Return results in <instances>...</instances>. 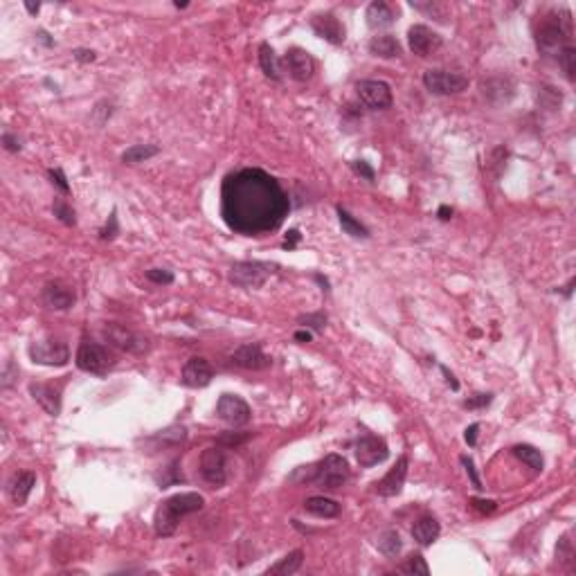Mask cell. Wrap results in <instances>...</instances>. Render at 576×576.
Instances as JSON below:
<instances>
[{"instance_id": "6da1fadb", "label": "cell", "mask_w": 576, "mask_h": 576, "mask_svg": "<svg viewBox=\"0 0 576 576\" xmlns=\"http://www.w3.org/2000/svg\"><path fill=\"white\" fill-rule=\"evenodd\" d=\"M290 201L281 185L262 169H239L221 187V216L230 230L246 236L268 234L288 216Z\"/></svg>"}, {"instance_id": "7a4b0ae2", "label": "cell", "mask_w": 576, "mask_h": 576, "mask_svg": "<svg viewBox=\"0 0 576 576\" xmlns=\"http://www.w3.org/2000/svg\"><path fill=\"white\" fill-rule=\"evenodd\" d=\"M203 504H205V500H203V495H199V493L171 495V498L164 500L160 507H158V511H155V518H153L155 534L160 536V538H169V536L176 534L180 518L201 511Z\"/></svg>"}, {"instance_id": "3957f363", "label": "cell", "mask_w": 576, "mask_h": 576, "mask_svg": "<svg viewBox=\"0 0 576 576\" xmlns=\"http://www.w3.org/2000/svg\"><path fill=\"white\" fill-rule=\"evenodd\" d=\"M349 475H351L349 462L342 455H327L320 464L306 468L304 482H315L320 488H325V491H338L349 479Z\"/></svg>"}, {"instance_id": "277c9868", "label": "cell", "mask_w": 576, "mask_h": 576, "mask_svg": "<svg viewBox=\"0 0 576 576\" xmlns=\"http://www.w3.org/2000/svg\"><path fill=\"white\" fill-rule=\"evenodd\" d=\"M75 360H77V367L82 369V372L97 374V376L108 374V369L115 365L113 353H110L106 347H101L97 342H90V340H84L82 345H79Z\"/></svg>"}, {"instance_id": "5b68a950", "label": "cell", "mask_w": 576, "mask_h": 576, "mask_svg": "<svg viewBox=\"0 0 576 576\" xmlns=\"http://www.w3.org/2000/svg\"><path fill=\"white\" fill-rule=\"evenodd\" d=\"M570 41V25H567V21L558 18L556 14H549L545 21L540 23V29L538 34H536V43H538V50L542 52H556L563 50L565 45Z\"/></svg>"}, {"instance_id": "8992f818", "label": "cell", "mask_w": 576, "mask_h": 576, "mask_svg": "<svg viewBox=\"0 0 576 576\" xmlns=\"http://www.w3.org/2000/svg\"><path fill=\"white\" fill-rule=\"evenodd\" d=\"M29 358L36 365H47V367H63L70 360V349L63 340L57 338H38L29 345Z\"/></svg>"}, {"instance_id": "52a82bcc", "label": "cell", "mask_w": 576, "mask_h": 576, "mask_svg": "<svg viewBox=\"0 0 576 576\" xmlns=\"http://www.w3.org/2000/svg\"><path fill=\"white\" fill-rule=\"evenodd\" d=\"M273 275V266L264 262H236L232 264L227 279L239 288H262Z\"/></svg>"}, {"instance_id": "ba28073f", "label": "cell", "mask_w": 576, "mask_h": 576, "mask_svg": "<svg viewBox=\"0 0 576 576\" xmlns=\"http://www.w3.org/2000/svg\"><path fill=\"white\" fill-rule=\"evenodd\" d=\"M101 336H104V340L115 347V349L126 351V353H145L149 351V338H145L142 334L133 329H126L122 325H115V322H110V325H104L101 329Z\"/></svg>"}, {"instance_id": "9c48e42d", "label": "cell", "mask_w": 576, "mask_h": 576, "mask_svg": "<svg viewBox=\"0 0 576 576\" xmlns=\"http://www.w3.org/2000/svg\"><path fill=\"white\" fill-rule=\"evenodd\" d=\"M201 475L212 488H221L227 482V455L223 448H205L201 455Z\"/></svg>"}, {"instance_id": "30bf717a", "label": "cell", "mask_w": 576, "mask_h": 576, "mask_svg": "<svg viewBox=\"0 0 576 576\" xmlns=\"http://www.w3.org/2000/svg\"><path fill=\"white\" fill-rule=\"evenodd\" d=\"M358 99L362 101V106L372 108V110H385L392 106V90L385 82L378 79H362L356 84Z\"/></svg>"}, {"instance_id": "8fae6325", "label": "cell", "mask_w": 576, "mask_h": 576, "mask_svg": "<svg viewBox=\"0 0 576 576\" xmlns=\"http://www.w3.org/2000/svg\"><path fill=\"white\" fill-rule=\"evenodd\" d=\"M423 86L432 95H455L466 88L468 79L457 73H446V70H425Z\"/></svg>"}, {"instance_id": "7c38bea8", "label": "cell", "mask_w": 576, "mask_h": 576, "mask_svg": "<svg viewBox=\"0 0 576 576\" xmlns=\"http://www.w3.org/2000/svg\"><path fill=\"white\" fill-rule=\"evenodd\" d=\"M216 416L230 425H246L252 419V410L236 394H223L216 403Z\"/></svg>"}, {"instance_id": "4fadbf2b", "label": "cell", "mask_w": 576, "mask_h": 576, "mask_svg": "<svg viewBox=\"0 0 576 576\" xmlns=\"http://www.w3.org/2000/svg\"><path fill=\"white\" fill-rule=\"evenodd\" d=\"M390 457V448L385 444V439L365 435L356 441V460L362 468H372L376 464H383Z\"/></svg>"}, {"instance_id": "5bb4252c", "label": "cell", "mask_w": 576, "mask_h": 576, "mask_svg": "<svg viewBox=\"0 0 576 576\" xmlns=\"http://www.w3.org/2000/svg\"><path fill=\"white\" fill-rule=\"evenodd\" d=\"M408 43L410 50H412L416 57H430L435 54L441 45H444V38H441L435 29L425 27V25H412L408 32Z\"/></svg>"}, {"instance_id": "9a60e30c", "label": "cell", "mask_w": 576, "mask_h": 576, "mask_svg": "<svg viewBox=\"0 0 576 576\" xmlns=\"http://www.w3.org/2000/svg\"><path fill=\"white\" fill-rule=\"evenodd\" d=\"M43 302L54 311H68L70 306H75L77 302V293L70 284L54 279L50 284H45L43 288Z\"/></svg>"}, {"instance_id": "2e32d148", "label": "cell", "mask_w": 576, "mask_h": 576, "mask_svg": "<svg viewBox=\"0 0 576 576\" xmlns=\"http://www.w3.org/2000/svg\"><path fill=\"white\" fill-rule=\"evenodd\" d=\"M212 376H214V369L203 356H192L183 367V385H187V388H208L212 383Z\"/></svg>"}, {"instance_id": "e0dca14e", "label": "cell", "mask_w": 576, "mask_h": 576, "mask_svg": "<svg viewBox=\"0 0 576 576\" xmlns=\"http://www.w3.org/2000/svg\"><path fill=\"white\" fill-rule=\"evenodd\" d=\"M230 360L236 367L241 369H252V372H259V369L271 367V358L266 356L264 349L259 345H241L230 353Z\"/></svg>"}, {"instance_id": "ac0fdd59", "label": "cell", "mask_w": 576, "mask_h": 576, "mask_svg": "<svg viewBox=\"0 0 576 576\" xmlns=\"http://www.w3.org/2000/svg\"><path fill=\"white\" fill-rule=\"evenodd\" d=\"M284 63H286L290 77L295 79V82H309L315 73V61L313 57L302 47H293V50L286 52V57H284Z\"/></svg>"}, {"instance_id": "d6986e66", "label": "cell", "mask_w": 576, "mask_h": 576, "mask_svg": "<svg viewBox=\"0 0 576 576\" xmlns=\"http://www.w3.org/2000/svg\"><path fill=\"white\" fill-rule=\"evenodd\" d=\"M311 27L315 34L329 43H334V45L345 43V27L334 14H315L311 18Z\"/></svg>"}, {"instance_id": "ffe728a7", "label": "cell", "mask_w": 576, "mask_h": 576, "mask_svg": "<svg viewBox=\"0 0 576 576\" xmlns=\"http://www.w3.org/2000/svg\"><path fill=\"white\" fill-rule=\"evenodd\" d=\"M405 477H408V457L403 455V457H399L397 466L376 484L378 495H383V498H394V495H399L403 491Z\"/></svg>"}, {"instance_id": "44dd1931", "label": "cell", "mask_w": 576, "mask_h": 576, "mask_svg": "<svg viewBox=\"0 0 576 576\" xmlns=\"http://www.w3.org/2000/svg\"><path fill=\"white\" fill-rule=\"evenodd\" d=\"M29 394L32 399L36 401L38 405L50 416H59L61 412V394L57 388H52V385H45V383H32L29 385Z\"/></svg>"}, {"instance_id": "7402d4cb", "label": "cell", "mask_w": 576, "mask_h": 576, "mask_svg": "<svg viewBox=\"0 0 576 576\" xmlns=\"http://www.w3.org/2000/svg\"><path fill=\"white\" fill-rule=\"evenodd\" d=\"M34 484H36V475H34L32 471H21V473H16V475L10 479V486H7L12 502L18 504V507H23V504L27 502V498H29V493H32V488H34Z\"/></svg>"}, {"instance_id": "603a6c76", "label": "cell", "mask_w": 576, "mask_h": 576, "mask_svg": "<svg viewBox=\"0 0 576 576\" xmlns=\"http://www.w3.org/2000/svg\"><path fill=\"white\" fill-rule=\"evenodd\" d=\"M367 25L372 29H383V27H390L394 21H397V10L385 3V0H374L372 5L367 7Z\"/></svg>"}, {"instance_id": "cb8c5ba5", "label": "cell", "mask_w": 576, "mask_h": 576, "mask_svg": "<svg viewBox=\"0 0 576 576\" xmlns=\"http://www.w3.org/2000/svg\"><path fill=\"white\" fill-rule=\"evenodd\" d=\"M439 534H441V525L437 523V518H432V516L419 518L412 527V538L419 542L421 547L432 545V542L439 538Z\"/></svg>"}, {"instance_id": "d4e9b609", "label": "cell", "mask_w": 576, "mask_h": 576, "mask_svg": "<svg viewBox=\"0 0 576 576\" xmlns=\"http://www.w3.org/2000/svg\"><path fill=\"white\" fill-rule=\"evenodd\" d=\"M304 511L315 518H336L340 514V504L331 498H325V495H315V498H309L304 502Z\"/></svg>"}, {"instance_id": "484cf974", "label": "cell", "mask_w": 576, "mask_h": 576, "mask_svg": "<svg viewBox=\"0 0 576 576\" xmlns=\"http://www.w3.org/2000/svg\"><path fill=\"white\" fill-rule=\"evenodd\" d=\"M369 52L378 59H394L401 54V43L392 34H381L369 41Z\"/></svg>"}, {"instance_id": "4316f807", "label": "cell", "mask_w": 576, "mask_h": 576, "mask_svg": "<svg viewBox=\"0 0 576 576\" xmlns=\"http://www.w3.org/2000/svg\"><path fill=\"white\" fill-rule=\"evenodd\" d=\"M259 66H262L264 75L268 79H273V82H279V79H281L279 59H277V54H275V50L268 43H262V47H259Z\"/></svg>"}, {"instance_id": "83f0119b", "label": "cell", "mask_w": 576, "mask_h": 576, "mask_svg": "<svg viewBox=\"0 0 576 576\" xmlns=\"http://www.w3.org/2000/svg\"><path fill=\"white\" fill-rule=\"evenodd\" d=\"M338 221H340V227H342L345 234L353 236V239H369V230H367V227L362 225L360 221L353 218L345 208H338Z\"/></svg>"}, {"instance_id": "f1b7e54d", "label": "cell", "mask_w": 576, "mask_h": 576, "mask_svg": "<svg viewBox=\"0 0 576 576\" xmlns=\"http://www.w3.org/2000/svg\"><path fill=\"white\" fill-rule=\"evenodd\" d=\"M376 545L388 558H397L401 554V549H403V540H401L399 531L388 529V531H383L381 536H378Z\"/></svg>"}, {"instance_id": "f546056e", "label": "cell", "mask_w": 576, "mask_h": 576, "mask_svg": "<svg viewBox=\"0 0 576 576\" xmlns=\"http://www.w3.org/2000/svg\"><path fill=\"white\" fill-rule=\"evenodd\" d=\"M158 153H160V149L153 147V145H133L122 153V162L124 164H138V162H145V160H149V158H153Z\"/></svg>"}, {"instance_id": "4dcf8cb0", "label": "cell", "mask_w": 576, "mask_h": 576, "mask_svg": "<svg viewBox=\"0 0 576 576\" xmlns=\"http://www.w3.org/2000/svg\"><path fill=\"white\" fill-rule=\"evenodd\" d=\"M302 561H304V551L295 549V551H290L288 556H284L277 565H273L271 570H268V574H284V576L295 574L299 567H302Z\"/></svg>"}, {"instance_id": "1f68e13d", "label": "cell", "mask_w": 576, "mask_h": 576, "mask_svg": "<svg viewBox=\"0 0 576 576\" xmlns=\"http://www.w3.org/2000/svg\"><path fill=\"white\" fill-rule=\"evenodd\" d=\"M514 455L520 457L527 466L534 468V471H542V466H545V460H542V453L538 451V448H534L529 444H518L514 446Z\"/></svg>"}, {"instance_id": "d6a6232c", "label": "cell", "mask_w": 576, "mask_h": 576, "mask_svg": "<svg viewBox=\"0 0 576 576\" xmlns=\"http://www.w3.org/2000/svg\"><path fill=\"white\" fill-rule=\"evenodd\" d=\"M185 439H187V430L183 428V425H171V428H167V430H160L153 439H149V441H153V444H160L162 448H167V446L183 444Z\"/></svg>"}, {"instance_id": "836d02e7", "label": "cell", "mask_w": 576, "mask_h": 576, "mask_svg": "<svg viewBox=\"0 0 576 576\" xmlns=\"http://www.w3.org/2000/svg\"><path fill=\"white\" fill-rule=\"evenodd\" d=\"M556 59H558V66L563 68L565 77L570 79V82H574V79H576V50H574V47L565 45L563 50H558Z\"/></svg>"}, {"instance_id": "e575fe53", "label": "cell", "mask_w": 576, "mask_h": 576, "mask_svg": "<svg viewBox=\"0 0 576 576\" xmlns=\"http://www.w3.org/2000/svg\"><path fill=\"white\" fill-rule=\"evenodd\" d=\"M52 212H54V216H57L61 223H66V225H75L77 223V216H75V210L70 208V205L63 201V199H54L52 203Z\"/></svg>"}, {"instance_id": "d590c367", "label": "cell", "mask_w": 576, "mask_h": 576, "mask_svg": "<svg viewBox=\"0 0 576 576\" xmlns=\"http://www.w3.org/2000/svg\"><path fill=\"white\" fill-rule=\"evenodd\" d=\"M403 572L428 576V574H430V567H428V563H425V558H423L421 554H412V556L408 558V563L403 565Z\"/></svg>"}, {"instance_id": "8d00e7d4", "label": "cell", "mask_w": 576, "mask_h": 576, "mask_svg": "<svg viewBox=\"0 0 576 576\" xmlns=\"http://www.w3.org/2000/svg\"><path fill=\"white\" fill-rule=\"evenodd\" d=\"M147 279L160 284V286H169V284H173V273L164 271V268H151V271H147Z\"/></svg>"}, {"instance_id": "74e56055", "label": "cell", "mask_w": 576, "mask_h": 576, "mask_svg": "<svg viewBox=\"0 0 576 576\" xmlns=\"http://www.w3.org/2000/svg\"><path fill=\"white\" fill-rule=\"evenodd\" d=\"M117 234H120V225H117V212H113V214L108 216V223L99 230V236L104 241H110V239H115Z\"/></svg>"}, {"instance_id": "f35d334b", "label": "cell", "mask_w": 576, "mask_h": 576, "mask_svg": "<svg viewBox=\"0 0 576 576\" xmlns=\"http://www.w3.org/2000/svg\"><path fill=\"white\" fill-rule=\"evenodd\" d=\"M47 176H50L52 185H57L63 194H68V192H70V185H68L66 173H63V169H59V167H57V169H50V171H47Z\"/></svg>"}, {"instance_id": "ab89813d", "label": "cell", "mask_w": 576, "mask_h": 576, "mask_svg": "<svg viewBox=\"0 0 576 576\" xmlns=\"http://www.w3.org/2000/svg\"><path fill=\"white\" fill-rule=\"evenodd\" d=\"M304 327H311L315 331H322L325 329V322H327V315L325 313H315V315H306V318L299 320Z\"/></svg>"}, {"instance_id": "60d3db41", "label": "cell", "mask_w": 576, "mask_h": 576, "mask_svg": "<svg viewBox=\"0 0 576 576\" xmlns=\"http://www.w3.org/2000/svg\"><path fill=\"white\" fill-rule=\"evenodd\" d=\"M462 464H464V468H466V473H468V477H471V482H473V486L477 488V491H482V482H479V477H477V471H475V464H473V460L471 457H466L464 455L462 457Z\"/></svg>"}, {"instance_id": "b9f144b4", "label": "cell", "mask_w": 576, "mask_h": 576, "mask_svg": "<svg viewBox=\"0 0 576 576\" xmlns=\"http://www.w3.org/2000/svg\"><path fill=\"white\" fill-rule=\"evenodd\" d=\"M493 401L491 394H475L473 399L468 401H464V408H468V410H475V408H486L488 403Z\"/></svg>"}, {"instance_id": "7bdbcfd3", "label": "cell", "mask_w": 576, "mask_h": 576, "mask_svg": "<svg viewBox=\"0 0 576 576\" xmlns=\"http://www.w3.org/2000/svg\"><path fill=\"white\" fill-rule=\"evenodd\" d=\"M471 507L477 509L479 514H493L495 507H498V502L495 500H479V498H471Z\"/></svg>"}, {"instance_id": "ee69618b", "label": "cell", "mask_w": 576, "mask_h": 576, "mask_svg": "<svg viewBox=\"0 0 576 576\" xmlns=\"http://www.w3.org/2000/svg\"><path fill=\"white\" fill-rule=\"evenodd\" d=\"M351 169H353V173H358V176H362L365 180H374V169L369 167V164H367L365 160L351 162Z\"/></svg>"}, {"instance_id": "f6af8a7d", "label": "cell", "mask_w": 576, "mask_h": 576, "mask_svg": "<svg viewBox=\"0 0 576 576\" xmlns=\"http://www.w3.org/2000/svg\"><path fill=\"white\" fill-rule=\"evenodd\" d=\"M414 10H419V12H428V14H435V18H444V7L437 5V3H428V5H423V3H412Z\"/></svg>"}, {"instance_id": "bcb514c9", "label": "cell", "mask_w": 576, "mask_h": 576, "mask_svg": "<svg viewBox=\"0 0 576 576\" xmlns=\"http://www.w3.org/2000/svg\"><path fill=\"white\" fill-rule=\"evenodd\" d=\"M250 435L248 432H230V435H221V444L225 446H236V444H243Z\"/></svg>"}, {"instance_id": "7dc6e473", "label": "cell", "mask_w": 576, "mask_h": 576, "mask_svg": "<svg viewBox=\"0 0 576 576\" xmlns=\"http://www.w3.org/2000/svg\"><path fill=\"white\" fill-rule=\"evenodd\" d=\"M3 145H5L7 151H12V153L21 151V140L14 138L12 133H3Z\"/></svg>"}, {"instance_id": "c3c4849f", "label": "cell", "mask_w": 576, "mask_h": 576, "mask_svg": "<svg viewBox=\"0 0 576 576\" xmlns=\"http://www.w3.org/2000/svg\"><path fill=\"white\" fill-rule=\"evenodd\" d=\"M73 57H75L77 61H82V63H90V61L97 59V54H95L92 50H84V47H79V50L73 52Z\"/></svg>"}, {"instance_id": "681fc988", "label": "cell", "mask_w": 576, "mask_h": 576, "mask_svg": "<svg viewBox=\"0 0 576 576\" xmlns=\"http://www.w3.org/2000/svg\"><path fill=\"white\" fill-rule=\"evenodd\" d=\"M477 430H479V423H473V425H468V428H466V435H464V439H466L468 446L477 444Z\"/></svg>"}, {"instance_id": "f907efd6", "label": "cell", "mask_w": 576, "mask_h": 576, "mask_svg": "<svg viewBox=\"0 0 576 576\" xmlns=\"http://www.w3.org/2000/svg\"><path fill=\"white\" fill-rule=\"evenodd\" d=\"M437 214H439V218H441V221H448V218L453 216V208H448V205H441Z\"/></svg>"}, {"instance_id": "816d5d0a", "label": "cell", "mask_w": 576, "mask_h": 576, "mask_svg": "<svg viewBox=\"0 0 576 576\" xmlns=\"http://www.w3.org/2000/svg\"><path fill=\"white\" fill-rule=\"evenodd\" d=\"M311 338H313L311 331H297V334H295L297 342H311Z\"/></svg>"}, {"instance_id": "f5cc1de1", "label": "cell", "mask_w": 576, "mask_h": 576, "mask_svg": "<svg viewBox=\"0 0 576 576\" xmlns=\"http://www.w3.org/2000/svg\"><path fill=\"white\" fill-rule=\"evenodd\" d=\"M441 372H444V376H446V381H448V383H451V388H453V390H460V383H457V381H455V376H453L451 372H448V369H446V367H441Z\"/></svg>"}, {"instance_id": "db71d44e", "label": "cell", "mask_w": 576, "mask_h": 576, "mask_svg": "<svg viewBox=\"0 0 576 576\" xmlns=\"http://www.w3.org/2000/svg\"><path fill=\"white\" fill-rule=\"evenodd\" d=\"M295 241H299V232H297V230H290L288 236H286V248H293Z\"/></svg>"}, {"instance_id": "11a10c76", "label": "cell", "mask_w": 576, "mask_h": 576, "mask_svg": "<svg viewBox=\"0 0 576 576\" xmlns=\"http://www.w3.org/2000/svg\"><path fill=\"white\" fill-rule=\"evenodd\" d=\"M25 7H27L29 14H36L38 10H41V5H38V3H36V5H34V3H25Z\"/></svg>"}]
</instances>
